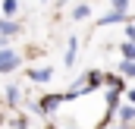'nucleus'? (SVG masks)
<instances>
[{
    "label": "nucleus",
    "mask_w": 135,
    "mask_h": 129,
    "mask_svg": "<svg viewBox=\"0 0 135 129\" xmlns=\"http://www.w3.org/2000/svg\"><path fill=\"white\" fill-rule=\"evenodd\" d=\"M16 66H19V57H16L13 50H0V69L9 72V69H16Z\"/></svg>",
    "instance_id": "obj_1"
},
{
    "label": "nucleus",
    "mask_w": 135,
    "mask_h": 129,
    "mask_svg": "<svg viewBox=\"0 0 135 129\" xmlns=\"http://www.w3.org/2000/svg\"><path fill=\"white\" fill-rule=\"evenodd\" d=\"M123 19H126V13H123V10H113V13H107V16L101 19V25H110V22H123Z\"/></svg>",
    "instance_id": "obj_2"
},
{
    "label": "nucleus",
    "mask_w": 135,
    "mask_h": 129,
    "mask_svg": "<svg viewBox=\"0 0 135 129\" xmlns=\"http://www.w3.org/2000/svg\"><path fill=\"white\" fill-rule=\"evenodd\" d=\"M50 76H54V72H50L47 66H44V69H32V79H35V82H47Z\"/></svg>",
    "instance_id": "obj_3"
},
{
    "label": "nucleus",
    "mask_w": 135,
    "mask_h": 129,
    "mask_svg": "<svg viewBox=\"0 0 135 129\" xmlns=\"http://www.w3.org/2000/svg\"><path fill=\"white\" fill-rule=\"evenodd\" d=\"M19 32V25H13V22H3L0 25V35H16Z\"/></svg>",
    "instance_id": "obj_4"
},
{
    "label": "nucleus",
    "mask_w": 135,
    "mask_h": 129,
    "mask_svg": "<svg viewBox=\"0 0 135 129\" xmlns=\"http://www.w3.org/2000/svg\"><path fill=\"white\" fill-rule=\"evenodd\" d=\"M16 6H19L16 0H3V13H6V16H13V13H16Z\"/></svg>",
    "instance_id": "obj_5"
},
{
    "label": "nucleus",
    "mask_w": 135,
    "mask_h": 129,
    "mask_svg": "<svg viewBox=\"0 0 135 129\" xmlns=\"http://www.w3.org/2000/svg\"><path fill=\"white\" fill-rule=\"evenodd\" d=\"M123 54H126V60H135V44H132V41L123 44Z\"/></svg>",
    "instance_id": "obj_6"
},
{
    "label": "nucleus",
    "mask_w": 135,
    "mask_h": 129,
    "mask_svg": "<svg viewBox=\"0 0 135 129\" xmlns=\"http://www.w3.org/2000/svg\"><path fill=\"white\" fill-rule=\"evenodd\" d=\"M72 60H75V38L69 41V50H66V63H72Z\"/></svg>",
    "instance_id": "obj_7"
},
{
    "label": "nucleus",
    "mask_w": 135,
    "mask_h": 129,
    "mask_svg": "<svg viewBox=\"0 0 135 129\" xmlns=\"http://www.w3.org/2000/svg\"><path fill=\"white\" fill-rule=\"evenodd\" d=\"M123 72H126V76H135V60H126V63H123Z\"/></svg>",
    "instance_id": "obj_8"
},
{
    "label": "nucleus",
    "mask_w": 135,
    "mask_h": 129,
    "mask_svg": "<svg viewBox=\"0 0 135 129\" xmlns=\"http://www.w3.org/2000/svg\"><path fill=\"white\" fill-rule=\"evenodd\" d=\"M72 16H75V19H85V16H88V6H75Z\"/></svg>",
    "instance_id": "obj_9"
},
{
    "label": "nucleus",
    "mask_w": 135,
    "mask_h": 129,
    "mask_svg": "<svg viewBox=\"0 0 135 129\" xmlns=\"http://www.w3.org/2000/svg\"><path fill=\"white\" fill-rule=\"evenodd\" d=\"M129 120H135V107H126L123 110V123H129Z\"/></svg>",
    "instance_id": "obj_10"
},
{
    "label": "nucleus",
    "mask_w": 135,
    "mask_h": 129,
    "mask_svg": "<svg viewBox=\"0 0 135 129\" xmlns=\"http://www.w3.org/2000/svg\"><path fill=\"white\" fill-rule=\"evenodd\" d=\"M126 3H129V0H113V6H116V10H123V13H126Z\"/></svg>",
    "instance_id": "obj_11"
},
{
    "label": "nucleus",
    "mask_w": 135,
    "mask_h": 129,
    "mask_svg": "<svg viewBox=\"0 0 135 129\" xmlns=\"http://www.w3.org/2000/svg\"><path fill=\"white\" fill-rule=\"evenodd\" d=\"M129 101H135V88H132V95H129Z\"/></svg>",
    "instance_id": "obj_12"
},
{
    "label": "nucleus",
    "mask_w": 135,
    "mask_h": 129,
    "mask_svg": "<svg viewBox=\"0 0 135 129\" xmlns=\"http://www.w3.org/2000/svg\"><path fill=\"white\" fill-rule=\"evenodd\" d=\"M119 129H129V126H119Z\"/></svg>",
    "instance_id": "obj_13"
}]
</instances>
